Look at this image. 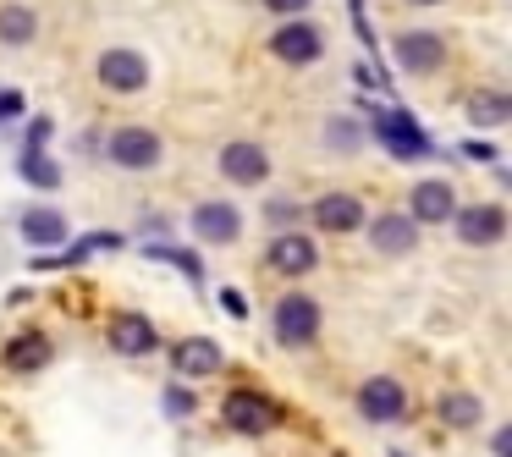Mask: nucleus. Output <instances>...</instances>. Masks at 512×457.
<instances>
[{
  "mask_svg": "<svg viewBox=\"0 0 512 457\" xmlns=\"http://www.w3.org/2000/svg\"><path fill=\"white\" fill-rule=\"evenodd\" d=\"M105 155L122 171H155L160 160H166V144H160V133H149V127H116V133L105 138Z\"/></svg>",
  "mask_w": 512,
  "mask_h": 457,
  "instance_id": "obj_1",
  "label": "nucleus"
},
{
  "mask_svg": "<svg viewBox=\"0 0 512 457\" xmlns=\"http://www.w3.org/2000/svg\"><path fill=\"white\" fill-rule=\"evenodd\" d=\"M375 138H380V149L397 155V160H424L430 155V138H424V127L413 122L408 111H380L375 116Z\"/></svg>",
  "mask_w": 512,
  "mask_h": 457,
  "instance_id": "obj_2",
  "label": "nucleus"
},
{
  "mask_svg": "<svg viewBox=\"0 0 512 457\" xmlns=\"http://www.w3.org/2000/svg\"><path fill=\"white\" fill-rule=\"evenodd\" d=\"M276 336L287 347H309L314 336H320V303L303 298V292H287V298L276 303Z\"/></svg>",
  "mask_w": 512,
  "mask_h": 457,
  "instance_id": "obj_3",
  "label": "nucleus"
},
{
  "mask_svg": "<svg viewBox=\"0 0 512 457\" xmlns=\"http://www.w3.org/2000/svg\"><path fill=\"white\" fill-rule=\"evenodd\" d=\"M221 419H226V430H237V435H265V430H276V402H265L259 391H232V397L221 402Z\"/></svg>",
  "mask_w": 512,
  "mask_h": 457,
  "instance_id": "obj_4",
  "label": "nucleus"
},
{
  "mask_svg": "<svg viewBox=\"0 0 512 457\" xmlns=\"http://www.w3.org/2000/svg\"><path fill=\"white\" fill-rule=\"evenodd\" d=\"M452 226L468 248H496L507 237V210L501 204H468V210H452Z\"/></svg>",
  "mask_w": 512,
  "mask_h": 457,
  "instance_id": "obj_5",
  "label": "nucleus"
},
{
  "mask_svg": "<svg viewBox=\"0 0 512 457\" xmlns=\"http://www.w3.org/2000/svg\"><path fill=\"white\" fill-rule=\"evenodd\" d=\"M270 50H276L287 67H314L320 61V28L303 23V17H287V28H276V39H270Z\"/></svg>",
  "mask_w": 512,
  "mask_h": 457,
  "instance_id": "obj_6",
  "label": "nucleus"
},
{
  "mask_svg": "<svg viewBox=\"0 0 512 457\" xmlns=\"http://www.w3.org/2000/svg\"><path fill=\"white\" fill-rule=\"evenodd\" d=\"M402 408H408V397H402V386L391 375H375L358 386V413H364L369 424H397Z\"/></svg>",
  "mask_w": 512,
  "mask_h": 457,
  "instance_id": "obj_7",
  "label": "nucleus"
},
{
  "mask_svg": "<svg viewBox=\"0 0 512 457\" xmlns=\"http://www.w3.org/2000/svg\"><path fill=\"white\" fill-rule=\"evenodd\" d=\"M397 61H402V72H419V78H430V72H441L446 67V45H441V34H430V28H413V34H402L397 39Z\"/></svg>",
  "mask_w": 512,
  "mask_h": 457,
  "instance_id": "obj_8",
  "label": "nucleus"
},
{
  "mask_svg": "<svg viewBox=\"0 0 512 457\" xmlns=\"http://www.w3.org/2000/svg\"><path fill=\"white\" fill-rule=\"evenodd\" d=\"M100 83L116 94H138L149 83V61L138 50H105L100 56Z\"/></svg>",
  "mask_w": 512,
  "mask_h": 457,
  "instance_id": "obj_9",
  "label": "nucleus"
},
{
  "mask_svg": "<svg viewBox=\"0 0 512 457\" xmlns=\"http://www.w3.org/2000/svg\"><path fill=\"white\" fill-rule=\"evenodd\" d=\"M193 232H199L204 243H237V232H243V215H237V204L204 199L199 210H193Z\"/></svg>",
  "mask_w": 512,
  "mask_h": 457,
  "instance_id": "obj_10",
  "label": "nucleus"
},
{
  "mask_svg": "<svg viewBox=\"0 0 512 457\" xmlns=\"http://www.w3.org/2000/svg\"><path fill=\"white\" fill-rule=\"evenodd\" d=\"M221 177L254 188V182L270 177V155H265L259 144H226V149H221Z\"/></svg>",
  "mask_w": 512,
  "mask_h": 457,
  "instance_id": "obj_11",
  "label": "nucleus"
},
{
  "mask_svg": "<svg viewBox=\"0 0 512 457\" xmlns=\"http://www.w3.org/2000/svg\"><path fill=\"white\" fill-rule=\"evenodd\" d=\"M171 364H177L182 380H204L221 369V347L210 342V336H182L177 347H171Z\"/></svg>",
  "mask_w": 512,
  "mask_h": 457,
  "instance_id": "obj_12",
  "label": "nucleus"
},
{
  "mask_svg": "<svg viewBox=\"0 0 512 457\" xmlns=\"http://www.w3.org/2000/svg\"><path fill=\"white\" fill-rule=\"evenodd\" d=\"M408 204H413V221H424V226H441V221H452V210H457V193H452V182L430 177V182H419V188L408 193Z\"/></svg>",
  "mask_w": 512,
  "mask_h": 457,
  "instance_id": "obj_13",
  "label": "nucleus"
},
{
  "mask_svg": "<svg viewBox=\"0 0 512 457\" xmlns=\"http://www.w3.org/2000/svg\"><path fill=\"white\" fill-rule=\"evenodd\" d=\"M320 265V254H314V243L303 232H276V243H270V270H281V276H309V270Z\"/></svg>",
  "mask_w": 512,
  "mask_h": 457,
  "instance_id": "obj_14",
  "label": "nucleus"
},
{
  "mask_svg": "<svg viewBox=\"0 0 512 457\" xmlns=\"http://www.w3.org/2000/svg\"><path fill=\"white\" fill-rule=\"evenodd\" d=\"M111 347H116V353H127V358L155 353V347H160L155 320H144V314H116V320H111Z\"/></svg>",
  "mask_w": 512,
  "mask_h": 457,
  "instance_id": "obj_15",
  "label": "nucleus"
},
{
  "mask_svg": "<svg viewBox=\"0 0 512 457\" xmlns=\"http://www.w3.org/2000/svg\"><path fill=\"white\" fill-rule=\"evenodd\" d=\"M314 221L325 226V232H358V226H364V204L353 199V193H325L320 204H314Z\"/></svg>",
  "mask_w": 512,
  "mask_h": 457,
  "instance_id": "obj_16",
  "label": "nucleus"
},
{
  "mask_svg": "<svg viewBox=\"0 0 512 457\" xmlns=\"http://www.w3.org/2000/svg\"><path fill=\"white\" fill-rule=\"evenodd\" d=\"M369 243H375L380 254H408V248L419 243V221H413V215H380V221L369 226Z\"/></svg>",
  "mask_w": 512,
  "mask_h": 457,
  "instance_id": "obj_17",
  "label": "nucleus"
},
{
  "mask_svg": "<svg viewBox=\"0 0 512 457\" xmlns=\"http://www.w3.org/2000/svg\"><path fill=\"white\" fill-rule=\"evenodd\" d=\"M23 243L28 248H61V243H67V215L45 210V204H39V210H28L23 215Z\"/></svg>",
  "mask_w": 512,
  "mask_h": 457,
  "instance_id": "obj_18",
  "label": "nucleus"
},
{
  "mask_svg": "<svg viewBox=\"0 0 512 457\" xmlns=\"http://www.w3.org/2000/svg\"><path fill=\"white\" fill-rule=\"evenodd\" d=\"M50 358H56V347H50L39 331L17 336V342L6 347V369H17V375H34V369H45V364H50Z\"/></svg>",
  "mask_w": 512,
  "mask_h": 457,
  "instance_id": "obj_19",
  "label": "nucleus"
},
{
  "mask_svg": "<svg viewBox=\"0 0 512 457\" xmlns=\"http://www.w3.org/2000/svg\"><path fill=\"white\" fill-rule=\"evenodd\" d=\"M468 122L474 127H501V122H512V100L501 89H479V94H468Z\"/></svg>",
  "mask_w": 512,
  "mask_h": 457,
  "instance_id": "obj_20",
  "label": "nucleus"
},
{
  "mask_svg": "<svg viewBox=\"0 0 512 457\" xmlns=\"http://www.w3.org/2000/svg\"><path fill=\"white\" fill-rule=\"evenodd\" d=\"M479 419H485V402H479L474 391H446L441 397V424H452V430H474Z\"/></svg>",
  "mask_w": 512,
  "mask_h": 457,
  "instance_id": "obj_21",
  "label": "nucleus"
},
{
  "mask_svg": "<svg viewBox=\"0 0 512 457\" xmlns=\"http://www.w3.org/2000/svg\"><path fill=\"white\" fill-rule=\"evenodd\" d=\"M17 171H23V182H34V188H61V166L45 155V144H28L23 160H17Z\"/></svg>",
  "mask_w": 512,
  "mask_h": 457,
  "instance_id": "obj_22",
  "label": "nucleus"
},
{
  "mask_svg": "<svg viewBox=\"0 0 512 457\" xmlns=\"http://www.w3.org/2000/svg\"><path fill=\"white\" fill-rule=\"evenodd\" d=\"M39 34V17L28 6H0V45H28Z\"/></svg>",
  "mask_w": 512,
  "mask_h": 457,
  "instance_id": "obj_23",
  "label": "nucleus"
},
{
  "mask_svg": "<svg viewBox=\"0 0 512 457\" xmlns=\"http://www.w3.org/2000/svg\"><path fill=\"white\" fill-rule=\"evenodd\" d=\"M149 259H166V265H177L182 276L193 281V287H204V259L193 254V248H177V243H155V248H144Z\"/></svg>",
  "mask_w": 512,
  "mask_h": 457,
  "instance_id": "obj_24",
  "label": "nucleus"
},
{
  "mask_svg": "<svg viewBox=\"0 0 512 457\" xmlns=\"http://www.w3.org/2000/svg\"><path fill=\"white\" fill-rule=\"evenodd\" d=\"M100 248H122V237H116V232H94V237H78V243H72L67 254L56 259V265H78V259L100 254Z\"/></svg>",
  "mask_w": 512,
  "mask_h": 457,
  "instance_id": "obj_25",
  "label": "nucleus"
},
{
  "mask_svg": "<svg viewBox=\"0 0 512 457\" xmlns=\"http://www.w3.org/2000/svg\"><path fill=\"white\" fill-rule=\"evenodd\" d=\"M265 215H270V221L281 226V232H287V226H298L303 204H298V199H270V204H265Z\"/></svg>",
  "mask_w": 512,
  "mask_h": 457,
  "instance_id": "obj_26",
  "label": "nucleus"
},
{
  "mask_svg": "<svg viewBox=\"0 0 512 457\" xmlns=\"http://www.w3.org/2000/svg\"><path fill=\"white\" fill-rule=\"evenodd\" d=\"M325 144H336V149H347V155H353V149H358V127L331 122V127H325Z\"/></svg>",
  "mask_w": 512,
  "mask_h": 457,
  "instance_id": "obj_27",
  "label": "nucleus"
},
{
  "mask_svg": "<svg viewBox=\"0 0 512 457\" xmlns=\"http://www.w3.org/2000/svg\"><path fill=\"white\" fill-rule=\"evenodd\" d=\"M166 413H177V419H182V413H193V397H188L182 386H171V391H166Z\"/></svg>",
  "mask_w": 512,
  "mask_h": 457,
  "instance_id": "obj_28",
  "label": "nucleus"
},
{
  "mask_svg": "<svg viewBox=\"0 0 512 457\" xmlns=\"http://www.w3.org/2000/svg\"><path fill=\"white\" fill-rule=\"evenodd\" d=\"M17 116H23V94H0V122H17Z\"/></svg>",
  "mask_w": 512,
  "mask_h": 457,
  "instance_id": "obj_29",
  "label": "nucleus"
},
{
  "mask_svg": "<svg viewBox=\"0 0 512 457\" xmlns=\"http://www.w3.org/2000/svg\"><path fill=\"white\" fill-rule=\"evenodd\" d=\"M221 309L232 314V320H248V298H243V292H221Z\"/></svg>",
  "mask_w": 512,
  "mask_h": 457,
  "instance_id": "obj_30",
  "label": "nucleus"
},
{
  "mask_svg": "<svg viewBox=\"0 0 512 457\" xmlns=\"http://www.w3.org/2000/svg\"><path fill=\"white\" fill-rule=\"evenodd\" d=\"M265 6L276 17H303V12H309V0H265Z\"/></svg>",
  "mask_w": 512,
  "mask_h": 457,
  "instance_id": "obj_31",
  "label": "nucleus"
},
{
  "mask_svg": "<svg viewBox=\"0 0 512 457\" xmlns=\"http://www.w3.org/2000/svg\"><path fill=\"white\" fill-rule=\"evenodd\" d=\"M45 138H50V116H39V122L28 127V144H45Z\"/></svg>",
  "mask_w": 512,
  "mask_h": 457,
  "instance_id": "obj_32",
  "label": "nucleus"
},
{
  "mask_svg": "<svg viewBox=\"0 0 512 457\" xmlns=\"http://www.w3.org/2000/svg\"><path fill=\"white\" fill-rule=\"evenodd\" d=\"M463 155L468 160H496V149H490V144H463Z\"/></svg>",
  "mask_w": 512,
  "mask_h": 457,
  "instance_id": "obj_33",
  "label": "nucleus"
},
{
  "mask_svg": "<svg viewBox=\"0 0 512 457\" xmlns=\"http://www.w3.org/2000/svg\"><path fill=\"white\" fill-rule=\"evenodd\" d=\"M490 446H496V457H512V430H496V441H490Z\"/></svg>",
  "mask_w": 512,
  "mask_h": 457,
  "instance_id": "obj_34",
  "label": "nucleus"
},
{
  "mask_svg": "<svg viewBox=\"0 0 512 457\" xmlns=\"http://www.w3.org/2000/svg\"><path fill=\"white\" fill-rule=\"evenodd\" d=\"M413 6H441V0H413Z\"/></svg>",
  "mask_w": 512,
  "mask_h": 457,
  "instance_id": "obj_35",
  "label": "nucleus"
}]
</instances>
